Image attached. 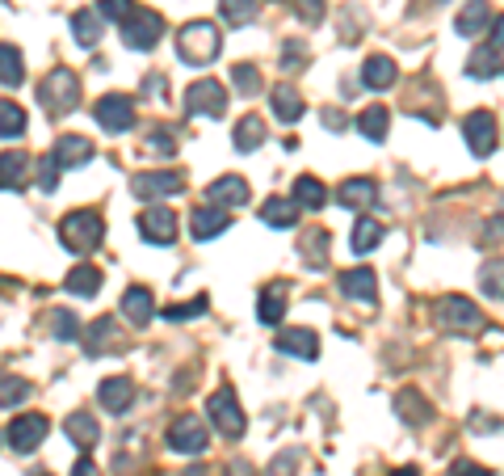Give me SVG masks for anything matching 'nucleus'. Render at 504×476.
Returning a JSON list of instances; mask_svg holds the SVG:
<instances>
[{"mask_svg": "<svg viewBox=\"0 0 504 476\" xmlns=\"http://www.w3.org/2000/svg\"><path fill=\"white\" fill-rule=\"evenodd\" d=\"M303 64H307V47H303V42H286V47H282V68L299 72Z\"/></svg>", "mask_w": 504, "mask_h": 476, "instance_id": "50", "label": "nucleus"}, {"mask_svg": "<svg viewBox=\"0 0 504 476\" xmlns=\"http://www.w3.org/2000/svg\"><path fill=\"white\" fill-rule=\"evenodd\" d=\"M232 81H235V89H240L244 98H257V93H261V72L252 68V64H235Z\"/></svg>", "mask_w": 504, "mask_h": 476, "instance_id": "44", "label": "nucleus"}, {"mask_svg": "<svg viewBox=\"0 0 504 476\" xmlns=\"http://www.w3.org/2000/svg\"><path fill=\"white\" fill-rule=\"evenodd\" d=\"M97 13L106 17V22H118V26H123L126 17L135 13V4H131V0H101V9H97Z\"/></svg>", "mask_w": 504, "mask_h": 476, "instance_id": "48", "label": "nucleus"}, {"mask_svg": "<svg viewBox=\"0 0 504 476\" xmlns=\"http://www.w3.org/2000/svg\"><path fill=\"white\" fill-rule=\"evenodd\" d=\"M93 114L109 135H123V131L135 126V98H126V93H106V98L93 106Z\"/></svg>", "mask_w": 504, "mask_h": 476, "instance_id": "9", "label": "nucleus"}, {"mask_svg": "<svg viewBox=\"0 0 504 476\" xmlns=\"http://www.w3.org/2000/svg\"><path fill=\"white\" fill-rule=\"evenodd\" d=\"M324 123L332 126V131H345V126H349V118H345L341 110H324Z\"/></svg>", "mask_w": 504, "mask_h": 476, "instance_id": "54", "label": "nucleus"}, {"mask_svg": "<svg viewBox=\"0 0 504 476\" xmlns=\"http://www.w3.org/2000/svg\"><path fill=\"white\" fill-rule=\"evenodd\" d=\"M26 81V59L17 47L0 42V84H21Z\"/></svg>", "mask_w": 504, "mask_h": 476, "instance_id": "34", "label": "nucleus"}, {"mask_svg": "<svg viewBox=\"0 0 504 476\" xmlns=\"http://www.w3.org/2000/svg\"><path fill=\"white\" fill-rule=\"evenodd\" d=\"M210 447V438H206V426L193 413H181L173 418L168 426V451H177V455H202Z\"/></svg>", "mask_w": 504, "mask_h": 476, "instance_id": "8", "label": "nucleus"}, {"mask_svg": "<svg viewBox=\"0 0 504 476\" xmlns=\"http://www.w3.org/2000/svg\"><path fill=\"white\" fill-rule=\"evenodd\" d=\"M286 316V282H269L261 291V308H257V321L261 325H278Z\"/></svg>", "mask_w": 504, "mask_h": 476, "instance_id": "28", "label": "nucleus"}, {"mask_svg": "<svg viewBox=\"0 0 504 476\" xmlns=\"http://www.w3.org/2000/svg\"><path fill=\"white\" fill-rule=\"evenodd\" d=\"M396 413H399L404 421H408V426H424V421L433 418V409L424 405V396H421V393H412V388H408V393H399V396H396Z\"/></svg>", "mask_w": 504, "mask_h": 476, "instance_id": "32", "label": "nucleus"}, {"mask_svg": "<svg viewBox=\"0 0 504 476\" xmlns=\"http://www.w3.org/2000/svg\"><path fill=\"white\" fill-rule=\"evenodd\" d=\"M72 476H97L93 460H81V463H76V468H72Z\"/></svg>", "mask_w": 504, "mask_h": 476, "instance_id": "57", "label": "nucleus"}, {"mask_svg": "<svg viewBox=\"0 0 504 476\" xmlns=\"http://www.w3.org/2000/svg\"><path fill=\"white\" fill-rule=\"evenodd\" d=\"M290 9H295L303 22H320V17H324V0H290Z\"/></svg>", "mask_w": 504, "mask_h": 476, "instance_id": "51", "label": "nucleus"}, {"mask_svg": "<svg viewBox=\"0 0 504 476\" xmlns=\"http://www.w3.org/2000/svg\"><path fill=\"white\" fill-rule=\"evenodd\" d=\"M151 312H156V299H151L148 287H131V291L123 295V316L131 325H139V329H143V325L151 321Z\"/></svg>", "mask_w": 504, "mask_h": 476, "instance_id": "26", "label": "nucleus"}, {"mask_svg": "<svg viewBox=\"0 0 504 476\" xmlns=\"http://www.w3.org/2000/svg\"><path fill=\"white\" fill-rule=\"evenodd\" d=\"M450 476H491L488 468H479V463H471V460H458L450 468Z\"/></svg>", "mask_w": 504, "mask_h": 476, "instance_id": "53", "label": "nucleus"}, {"mask_svg": "<svg viewBox=\"0 0 504 476\" xmlns=\"http://www.w3.org/2000/svg\"><path fill=\"white\" fill-rule=\"evenodd\" d=\"M30 476H47V468H34V472H30Z\"/></svg>", "mask_w": 504, "mask_h": 476, "instance_id": "60", "label": "nucleus"}, {"mask_svg": "<svg viewBox=\"0 0 504 476\" xmlns=\"http://www.w3.org/2000/svg\"><path fill=\"white\" fill-rule=\"evenodd\" d=\"M38 190L42 195H55V190H59V165H55L51 152L38 160Z\"/></svg>", "mask_w": 504, "mask_h": 476, "instance_id": "46", "label": "nucleus"}, {"mask_svg": "<svg viewBox=\"0 0 504 476\" xmlns=\"http://www.w3.org/2000/svg\"><path fill=\"white\" fill-rule=\"evenodd\" d=\"M26 182H30V156L21 148L0 156V190H21Z\"/></svg>", "mask_w": 504, "mask_h": 476, "instance_id": "24", "label": "nucleus"}, {"mask_svg": "<svg viewBox=\"0 0 504 476\" xmlns=\"http://www.w3.org/2000/svg\"><path fill=\"white\" fill-rule=\"evenodd\" d=\"M269 110L278 114L282 123H299V118H303V110H307V106H303L299 89H290V84H278V89H273V93H269Z\"/></svg>", "mask_w": 504, "mask_h": 476, "instance_id": "25", "label": "nucleus"}, {"mask_svg": "<svg viewBox=\"0 0 504 476\" xmlns=\"http://www.w3.org/2000/svg\"><path fill=\"white\" fill-rule=\"evenodd\" d=\"M218 13H223L227 26H244L257 13V0H218Z\"/></svg>", "mask_w": 504, "mask_h": 476, "instance_id": "40", "label": "nucleus"}, {"mask_svg": "<svg viewBox=\"0 0 504 476\" xmlns=\"http://www.w3.org/2000/svg\"><path fill=\"white\" fill-rule=\"evenodd\" d=\"M479 287H483V295H488V299H504V262H500V257L479 270Z\"/></svg>", "mask_w": 504, "mask_h": 476, "instance_id": "41", "label": "nucleus"}, {"mask_svg": "<svg viewBox=\"0 0 504 476\" xmlns=\"http://www.w3.org/2000/svg\"><path fill=\"white\" fill-rule=\"evenodd\" d=\"M303 257H307V266H324V257H328V232H320V228L303 232Z\"/></svg>", "mask_w": 504, "mask_h": 476, "instance_id": "43", "label": "nucleus"}, {"mask_svg": "<svg viewBox=\"0 0 504 476\" xmlns=\"http://www.w3.org/2000/svg\"><path fill=\"white\" fill-rule=\"evenodd\" d=\"M206 308H210V299H206V295H193L190 304H177V308H164V316H168V321H190V316H202Z\"/></svg>", "mask_w": 504, "mask_h": 476, "instance_id": "47", "label": "nucleus"}, {"mask_svg": "<svg viewBox=\"0 0 504 476\" xmlns=\"http://www.w3.org/2000/svg\"><path fill=\"white\" fill-rule=\"evenodd\" d=\"M387 228L379 224V220H357L354 224V237H349V249L354 253H370V249H379V240Z\"/></svg>", "mask_w": 504, "mask_h": 476, "instance_id": "37", "label": "nucleus"}, {"mask_svg": "<svg viewBox=\"0 0 504 476\" xmlns=\"http://www.w3.org/2000/svg\"><path fill=\"white\" fill-rule=\"evenodd\" d=\"M139 198H164V195H181L185 190V177L181 173H139L131 182Z\"/></svg>", "mask_w": 504, "mask_h": 476, "instance_id": "15", "label": "nucleus"}, {"mask_svg": "<svg viewBox=\"0 0 504 476\" xmlns=\"http://www.w3.org/2000/svg\"><path fill=\"white\" fill-rule=\"evenodd\" d=\"M261 220L269 228H295L299 224V203L295 198H269V203H261Z\"/></svg>", "mask_w": 504, "mask_h": 476, "instance_id": "27", "label": "nucleus"}, {"mask_svg": "<svg viewBox=\"0 0 504 476\" xmlns=\"http://www.w3.org/2000/svg\"><path fill=\"white\" fill-rule=\"evenodd\" d=\"M64 287H68L72 295H97L101 291V270L97 266H89V262H84V266H76L68 274V282H64Z\"/></svg>", "mask_w": 504, "mask_h": 476, "instance_id": "39", "label": "nucleus"}, {"mask_svg": "<svg viewBox=\"0 0 504 476\" xmlns=\"http://www.w3.org/2000/svg\"><path fill=\"white\" fill-rule=\"evenodd\" d=\"M206 198H210L215 207H244V203H248V182H244V177H235V173H227V177L210 182Z\"/></svg>", "mask_w": 504, "mask_h": 476, "instance_id": "18", "label": "nucleus"}, {"mask_svg": "<svg viewBox=\"0 0 504 476\" xmlns=\"http://www.w3.org/2000/svg\"><path fill=\"white\" fill-rule=\"evenodd\" d=\"M483 232H488V240H504V220H491Z\"/></svg>", "mask_w": 504, "mask_h": 476, "instance_id": "56", "label": "nucleus"}, {"mask_svg": "<svg viewBox=\"0 0 504 476\" xmlns=\"http://www.w3.org/2000/svg\"><path fill=\"white\" fill-rule=\"evenodd\" d=\"M399 81V68H396V59L391 56H370L366 59V68H362V84L366 89H391V84Z\"/></svg>", "mask_w": 504, "mask_h": 476, "instance_id": "22", "label": "nucleus"}, {"mask_svg": "<svg viewBox=\"0 0 504 476\" xmlns=\"http://www.w3.org/2000/svg\"><path fill=\"white\" fill-rule=\"evenodd\" d=\"M500 47H479L475 56L466 59V72L475 76V81H488V76H500V56H496Z\"/></svg>", "mask_w": 504, "mask_h": 476, "instance_id": "38", "label": "nucleus"}, {"mask_svg": "<svg viewBox=\"0 0 504 476\" xmlns=\"http://www.w3.org/2000/svg\"><path fill=\"white\" fill-rule=\"evenodd\" d=\"M185 114H193V118H223L227 114V89L218 81H193L185 89Z\"/></svg>", "mask_w": 504, "mask_h": 476, "instance_id": "5", "label": "nucleus"}, {"mask_svg": "<svg viewBox=\"0 0 504 476\" xmlns=\"http://www.w3.org/2000/svg\"><path fill=\"white\" fill-rule=\"evenodd\" d=\"M59 240H64V249L72 253H93L101 240H106V224H101V215L93 207L89 211H72L59 220Z\"/></svg>", "mask_w": 504, "mask_h": 476, "instance_id": "3", "label": "nucleus"}, {"mask_svg": "<svg viewBox=\"0 0 504 476\" xmlns=\"http://www.w3.org/2000/svg\"><path fill=\"white\" fill-rule=\"evenodd\" d=\"M26 135V110L17 101H0V140H21Z\"/></svg>", "mask_w": 504, "mask_h": 476, "instance_id": "35", "label": "nucleus"}, {"mask_svg": "<svg viewBox=\"0 0 504 476\" xmlns=\"http://www.w3.org/2000/svg\"><path fill=\"white\" fill-rule=\"evenodd\" d=\"M295 463H299V451L278 455V460H273V476H295Z\"/></svg>", "mask_w": 504, "mask_h": 476, "instance_id": "52", "label": "nucleus"}, {"mask_svg": "<svg viewBox=\"0 0 504 476\" xmlns=\"http://www.w3.org/2000/svg\"><path fill=\"white\" fill-rule=\"evenodd\" d=\"M387 126H391V114H387V106H366V110L357 114V131H362L366 140H374V143L387 140Z\"/></svg>", "mask_w": 504, "mask_h": 476, "instance_id": "31", "label": "nucleus"}, {"mask_svg": "<svg viewBox=\"0 0 504 476\" xmlns=\"http://www.w3.org/2000/svg\"><path fill=\"white\" fill-rule=\"evenodd\" d=\"M232 228V215L223 207H193L190 211V232H193V240H215L218 232H227Z\"/></svg>", "mask_w": 504, "mask_h": 476, "instance_id": "13", "label": "nucleus"}, {"mask_svg": "<svg viewBox=\"0 0 504 476\" xmlns=\"http://www.w3.org/2000/svg\"><path fill=\"white\" fill-rule=\"evenodd\" d=\"M51 156H55V165L59 169H84L89 160H93V143L84 140V135H59Z\"/></svg>", "mask_w": 504, "mask_h": 476, "instance_id": "14", "label": "nucleus"}, {"mask_svg": "<svg viewBox=\"0 0 504 476\" xmlns=\"http://www.w3.org/2000/svg\"><path fill=\"white\" fill-rule=\"evenodd\" d=\"M261 143H265V123H261L257 114H244L235 123V152H252Z\"/></svg>", "mask_w": 504, "mask_h": 476, "instance_id": "33", "label": "nucleus"}, {"mask_svg": "<svg viewBox=\"0 0 504 476\" xmlns=\"http://www.w3.org/2000/svg\"><path fill=\"white\" fill-rule=\"evenodd\" d=\"M218 51H223V34H218L215 22H190V26L177 30V56L193 68L215 64Z\"/></svg>", "mask_w": 504, "mask_h": 476, "instance_id": "1", "label": "nucleus"}, {"mask_svg": "<svg viewBox=\"0 0 504 476\" xmlns=\"http://www.w3.org/2000/svg\"><path fill=\"white\" fill-rule=\"evenodd\" d=\"M164 34V17L151 13V9H135V13L123 22V42L131 51H151Z\"/></svg>", "mask_w": 504, "mask_h": 476, "instance_id": "7", "label": "nucleus"}, {"mask_svg": "<svg viewBox=\"0 0 504 476\" xmlns=\"http://www.w3.org/2000/svg\"><path fill=\"white\" fill-rule=\"evenodd\" d=\"M72 34H76L81 47H97L101 42V13H89V9L72 13Z\"/></svg>", "mask_w": 504, "mask_h": 476, "instance_id": "36", "label": "nucleus"}, {"mask_svg": "<svg viewBox=\"0 0 504 476\" xmlns=\"http://www.w3.org/2000/svg\"><path fill=\"white\" fill-rule=\"evenodd\" d=\"M290 198L299 203V207H307V211H320L328 203V190H324V182L320 177H295V190H290Z\"/></svg>", "mask_w": 504, "mask_h": 476, "instance_id": "30", "label": "nucleus"}, {"mask_svg": "<svg viewBox=\"0 0 504 476\" xmlns=\"http://www.w3.org/2000/svg\"><path fill=\"white\" fill-rule=\"evenodd\" d=\"M139 232H143V240H151V245H173V240H177V215L168 207H148L139 215Z\"/></svg>", "mask_w": 504, "mask_h": 476, "instance_id": "12", "label": "nucleus"}, {"mask_svg": "<svg viewBox=\"0 0 504 476\" xmlns=\"http://www.w3.org/2000/svg\"><path fill=\"white\" fill-rule=\"evenodd\" d=\"M491 22V9H488V0H466L463 4V13L454 17V30L463 34V39H475V34H483Z\"/></svg>", "mask_w": 504, "mask_h": 476, "instance_id": "20", "label": "nucleus"}, {"mask_svg": "<svg viewBox=\"0 0 504 476\" xmlns=\"http://www.w3.org/2000/svg\"><path fill=\"white\" fill-rule=\"evenodd\" d=\"M97 401H101L109 413H126V409L135 405V384H131L126 376H109V379H101Z\"/></svg>", "mask_w": 504, "mask_h": 476, "instance_id": "16", "label": "nucleus"}, {"mask_svg": "<svg viewBox=\"0 0 504 476\" xmlns=\"http://www.w3.org/2000/svg\"><path fill=\"white\" fill-rule=\"evenodd\" d=\"M206 413H210V421H215V430L223 438H240L244 435V409H240V401H235L232 388H215L210 393V401H206Z\"/></svg>", "mask_w": 504, "mask_h": 476, "instance_id": "4", "label": "nucleus"}, {"mask_svg": "<svg viewBox=\"0 0 504 476\" xmlns=\"http://www.w3.org/2000/svg\"><path fill=\"white\" fill-rule=\"evenodd\" d=\"M437 321L454 329V333H466V329H479L483 325V312L466 299V295H446L441 304H437Z\"/></svg>", "mask_w": 504, "mask_h": 476, "instance_id": "10", "label": "nucleus"}, {"mask_svg": "<svg viewBox=\"0 0 504 476\" xmlns=\"http://www.w3.org/2000/svg\"><path fill=\"white\" fill-rule=\"evenodd\" d=\"M341 291L357 304H374L379 299V279H374V270L357 266V270H345L341 274Z\"/></svg>", "mask_w": 504, "mask_h": 476, "instance_id": "17", "label": "nucleus"}, {"mask_svg": "<svg viewBox=\"0 0 504 476\" xmlns=\"http://www.w3.org/2000/svg\"><path fill=\"white\" fill-rule=\"evenodd\" d=\"M463 135H466V148L475 156H491L496 152V118L488 110H475L463 118Z\"/></svg>", "mask_w": 504, "mask_h": 476, "instance_id": "11", "label": "nucleus"}, {"mask_svg": "<svg viewBox=\"0 0 504 476\" xmlns=\"http://www.w3.org/2000/svg\"><path fill=\"white\" fill-rule=\"evenodd\" d=\"M51 337H59V342L81 337V321H76V312H72V308H55L51 312Z\"/></svg>", "mask_w": 504, "mask_h": 476, "instance_id": "42", "label": "nucleus"}, {"mask_svg": "<svg viewBox=\"0 0 504 476\" xmlns=\"http://www.w3.org/2000/svg\"><path fill=\"white\" fill-rule=\"evenodd\" d=\"M337 198H341V207H349V211L374 207V203H379V182H370V177H349V182H341Z\"/></svg>", "mask_w": 504, "mask_h": 476, "instance_id": "19", "label": "nucleus"}, {"mask_svg": "<svg viewBox=\"0 0 504 476\" xmlns=\"http://www.w3.org/2000/svg\"><path fill=\"white\" fill-rule=\"evenodd\" d=\"M38 101H42V110L51 114V118L72 114L76 106H81V76H76L72 68H51L38 84Z\"/></svg>", "mask_w": 504, "mask_h": 476, "instance_id": "2", "label": "nucleus"}, {"mask_svg": "<svg viewBox=\"0 0 504 476\" xmlns=\"http://www.w3.org/2000/svg\"><path fill=\"white\" fill-rule=\"evenodd\" d=\"M491 47H504V17L491 22Z\"/></svg>", "mask_w": 504, "mask_h": 476, "instance_id": "55", "label": "nucleus"}, {"mask_svg": "<svg viewBox=\"0 0 504 476\" xmlns=\"http://www.w3.org/2000/svg\"><path fill=\"white\" fill-rule=\"evenodd\" d=\"M278 351L312 363V359H320V337H315L312 329H286V333L278 337Z\"/></svg>", "mask_w": 504, "mask_h": 476, "instance_id": "21", "label": "nucleus"}, {"mask_svg": "<svg viewBox=\"0 0 504 476\" xmlns=\"http://www.w3.org/2000/svg\"><path fill=\"white\" fill-rule=\"evenodd\" d=\"M64 430H68V438L76 443V447H97L101 443V426H97V418L93 413H84V409H76L68 421H64Z\"/></svg>", "mask_w": 504, "mask_h": 476, "instance_id": "23", "label": "nucleus"}, {"mask_svg": "<svg viewBox=\"0 0 504 476\" xmlns=\"http://www.w3.org/2000/svg\"><path fill=\"white\" fill-rule=\"evenodd\" d=\"M148 148L156 156H173V152H177V140H173V131H168V126H156V131H151V140H148Z\"/></svg>", "mask_w": 504, "mask_h": 476, "instance_id": "49", "label": "nucleus"}, {"mask_svg": "<svg viewBox=\"0 0 504 476\" xmlns=\"http://www.w3.org/2000/svg\"><path fill=\"white\" fill-rule=\"evenodd\" d=\"M26 396H30V384H26V379L0 376V405H4V409H13L17 401H26Z\"/></svg>", "mask_w": 504, "mask_h": 476, "instance_id": "45", "label": "nucleus"}, {"mask_svg": "<svg viewBox=\"0 0 504 476\" xmlns=\"http://www.w3.org/2000/svg\"><path fill=\"white\" fill-rule=\"evenodd\" d=\"M181 476H206V468H198V463H193V468H185Z\"/></svg>", "mask_w": 504, "mask_h": 476, "instance_id": "58", "label": "nucleus"}, {"mask_svg": "<svg viewBox=\"0 0 504 476\" xmlns=\"http://www.w3.org/2000/svg\"><path fill=\"white\" fill-rule=\"evenodd\" d=\"M391 476H421V472H416V468H396Z\"/></svg>", "mask_w": 504, "mask_h": 476, "instance_id": "59", "label": "nucleus"}, {"mask_svg": "<svg viewBox=\"0 0 504 476\" xmlns=\"http://www.w3.org/2000/svg\"><path fill=\"white\" fill-rule=\"evenodd\" d=\"M47 435H51V421L42 418V413H17V418L9 421V430H4L9 447H13L17 455H30V451H38Z\"/></svg>", "mask_w": 504, "mask_h": 476, "instance_id": "6", "label": "nucleus"}, {"mask_svg": "<svg viewBox=\"0 0 504 476\" xmlns=\"http://www.w3.org/2000/svg\"><path fill=\"white\" fill-rule=\"evenodd\" d=\"M114 333H118V321L114 316H101V321H93L89 329H84V354H106L109 346H114Z\"/></svg>", "mask_w": 504, "mask_h": 476, "instance_id": "29", "label": "nucleus"}]
</instances>
